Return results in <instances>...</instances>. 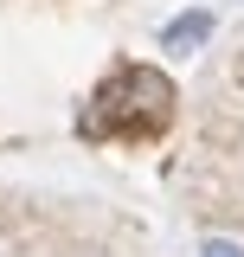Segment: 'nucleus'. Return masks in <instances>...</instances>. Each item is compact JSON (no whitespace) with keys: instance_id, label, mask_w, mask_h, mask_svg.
<instances>
[{"instance_id":"f03ea898","label":"nucleus","mask_w":244,"mask_h":257,"mask_svg":"<svg viewBox=\"0 0 244 257\" xmlns=\"http://www.w3.org/2000/svg\"><path fill=\"white\" fill-rule=\"evenodd\" d=\"M193 257H244V238H225V231H212V238H199V244H193Z\"/></svg>"},{"instance_id":"f257e3e1","label":"nucleus","mask_w":244,"mask_h":257,"mask_svg":"<svg viewBox=\"0 0 244 257\" xmlns=\"http://www.w3.org/2000/svg\"><path fill=\"white\" fill-rule=\"evenodd\" d=\"M212 32H218V7H180L174 20H161L154 45H161L167 58H193V52H206Z\"/></svg>"},{"instance_id":"7ed1b4c3","label":"nucleus","mask_w":244,"mask_h":257,"mask_svg":"<svg viewBox=\"0 0 244 257\" xmlns=\"http://www.w3.org/2000/svg\"><path fill=\"white\" fill-rule=\"evenodd\" d=\"M238 7H244V0H238Z\"/></svg>"}]
</instances>
